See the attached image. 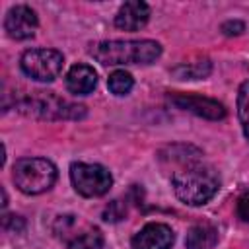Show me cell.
I'll return each instance as SVG.
<instances>
[{
  "label": "cell",
  "mask_w": 249,
  "mask_h": 249,
  "mask_svg": "<svg viewBox=\"0 0 249 249\" xmlns=\"http://www.w3.org/2000/svg\"><path fill=\"white\" fill-rule=\"evenodd\" d=\"M179 167L171 173V185L179 200L191 206L206 204L220 189V177L212 165L204 163L200 154L181 156Z\"/></svg>",
  "instance_id": "6da1fadb"
},
{
  "label": "cell",
  "mask_w": 249,
  "mask_h": 249,
  "mask_svg": "<svg viewBox=\"0 0 249 249\" xmlns=\"http://www.w3.org/2000/svg\"><path fill=\"white\" fill-rule=\"evenodd\" d=\"M89 54L103 66L150 64L161 54V45L152 39L138 41H99L89 47Z\"/></svg>",
  "instance_id": "7a4b0ae2"
},
{
  "label": "cell",
  "mask_w": 249,
  "mask_h": 249,
  "mask_svg": "<svg viewBox=\"0 0 249 249\" xmlns=\"http://www.w3.org/2000/svg\"><path fill=\"white\" fill-rule=\"evenodd\" d=\"M14 183L25 195H41L56 181V167L45 158H21L14 163Z\"/></svg>",
  "instance_id": "3957f363"
},
{
  "label": "cell",
  "mask_w": 249,
  "mask_h": 249,
  "mask_svg": "<svg viewBox=\"0 0 249 249\" xmlns=\"http://www.w3.org/2000/svg\"><path fill=\"white\" fill-rule=\"evenodd\" d=\"M35 93L37 95L18 103L19 111L37 115L41 119H82L86 115L84 105H76L66 99H60L53 95V91H35Z\"/></svg>",
  "instance_id": "277c9868"
},
{
  "label": "cell",
  "mask_w": 249,
  "mask_h": 249,
  "mask_svg": "<svg viewBox=\"0 0 249 249\" xmlns=\"http://www.w3.org/2000/svg\"><path fill=\"white\" fill-rule=\"evenodd\" d=\"M19 66L25 76L37 82H53L62 72L64 56L54 49H29L21 54Z\"/></svg>",
  "instance_id": "5b68a950"
},
{
  "label": "cell",
  "mask_w": 249,
  "mask_h": 249,
  "mask_svg": "<svg viewBox=\"0 0 249 249\" xmlns=\"http://www.w3.org/2000/svg\"><path fill=\"white\" fill-rule=\"evenodd\" d=\"M70 181L82 196H89V198L105 195L113 185V177L107 167L99 163H82V161L70 165Z\"/></svg>",
  "instance_id": "8992f818"
},
{
  "label": "cell",
  "mask_w": 249,
  "mask_h": 249,
  "mask_svg": "<svg viewBox=\"0 0 249 249\" xmlns=\"http://www.w3.org/2000/svg\"><path fill=\"white\" fill-rule=\"evenodd\" d=\"M171 103H175L179 109L195 113L202 119H210V121H220L226 117V107L210 97H202V95H193V93H175L169 97Z\"/></svg>",
  "instance_id": "52a82bcc"
},
{
  "label": "cell",
  "mask_w": 249,
  "mask_h": 249,
  "mask_svg": "<svg viewBox=\"0 0 249 249\" xmlns=\"http://www.w3.org/2000/svg\"><path fill=\"white\" fill-rule=\"evenodd\" d=\"M39 25L37 14L29 8V6H14L8 10L6 19H4V29L6 33L16 39V41H23L35 35Z\"/></svg>",
  "instance_id": "ba28073f"
},
{
  "label": "cell",
  "mask_w": 249,
  "mask_h": 249,
  "mask_svg": "<svg viewBox=\"0 0 249 249\" xmlns=\"http://www.w3.org/2000/svg\"><path fill=\"white\" fill-rule=\"evenodd\" d=\"M173 230L161 222L146 224L130 241L132 249H171L173 245Z\"/></svg>",
  "instance_id": "9c48e42d"
},
{
  "label": "cell",
  "mask_w": 249,
  "mask_h": 249,
  "mask_svg": "<svg viewBox=\"0 0 249 249\" xmlns=\"http://www.w3.org/2000/svg\"><path fill=\"white\" fill-rule=\"evenodd\" d=\"M148 19H150V6L140 0H130L119 8L115 16V25L124 31H138L148 23Z\"/></svg>",
  "instance_id": "30bf717a"
},
{
  "label": "cell",
  "mask_w": 249,
  "mask_h": 249,
  "mask_svg": "<svg viewBox=\"0 0 249 249\" xmlns=\"http://www.w3.org/2000/svg\"><path fill=\"white\" fill-rule=\"evenodd\" d=\"M97 84V74L89 64H74L66 74V88L70 93L88 95Z\"/></svg>",
  "instance_id": "8fae6325"
},
{
  "label": "cell",
  "mask_w": 249,
  "mask_h": 249,
  "mask_svg": "<svg viewBox=\"0 0 249 249\" xmlns=\"http://www.w3.org/2000/svg\"><path fill=\"white\" fill-rule=\"evenodd\" d=\"M218 243V230L208 224H196L187 231V249H212Z\"/></svg>",
  "instance_id": "7c38bea8"
},
{
  "label": "cell",
  "mask_w": 249,
  "mask_h": 249,
  "mask_svg": "<svg viewBox=\"0 0 249 249\" xmlns=\"http://www.w3.org/2000/svg\"><path fill=\"white\" fill-rule=\"evenodd\" d=\"M173 74L179 80H198L210 74V62L200 60V62H191V64H179L173 68Z\"/></svg>",
  "instance_id": "4fadbf2b"
},
{
  "label": "cell",
  "mask_w": 249,
  "mask_h": 249,
  "mask_svg": "<svg viewBox=\"0 0 249 249\" xmlns=\"http://www.w3.org/2000/svg\"><path fill=\"white\" fill-rule=\"evenodd\" d=\"M237 117H239L243 134L249 140V80L243 82L237 91Z\"/></svg>",
  "instance_id": "5bb4252c"
},
{
  "label": "cell",
  "mask_w": 249,
  "mask_h": 249,
  "mask_svg": "<svg viewBox=\"0 0 249 249\" xmlns=\"http://www.w3.org/2000/svg\"><path fill=\"white\" fill-rule=\"evenodd\" d=\"M101 245H103L101 231L99 230H88V231L76 235L70 241L68 249H101Z\"/></svg>",
  "instance_id": "9a60e30c"
},
{
  "label": "cell",
  "mask_w": 249,
  "mask_h": 249,
  "mask_svg": "<svg viewBox=\"0 0 249 249\" xmlns=\"http://www.w3.org/2000/svg\"><path fill=\"white\" fill-rule=\"evenodd\" d=\"M107 86H109L111 93H115V95H126V93L132 89L134 80H132V76H130L128 72H124V70H115V72L109 76Z\"/></svg>",
  "instance_id": "2e32d148"
},
{
  "label": "cell",
  "mask_w": 249,
  "mask_h": 249,
  "mask_svg": "<svg viewBox=\"0 0 249 249\" xmlns=\"http://www.w3.org/2000/svg\"><path fill=\"white\" fill-rule=\"evenodd\" d=\"M235 210H237V216H239L243 222H249V191L243 193V195L237 198Z\"/></svg>",
  "instance_id": "e0dca14e"
},
{
  "label": "cell",
  "mask_w": 249,
  "mask_h": 249,
  "mask_svg": "<svg viewBox=\"0 0 249 249\" xmlns=\"http://www.w3.org/2000/svg\"><path fill=\"white\" fill-rule=\"evenodd\" d=\"M222 31H224L226 35H239V33L243 31V23H241V21H226V23L222 25Z\"/></svg>",
  "instance_id": "ac0fdd59"
}]
</instances>
